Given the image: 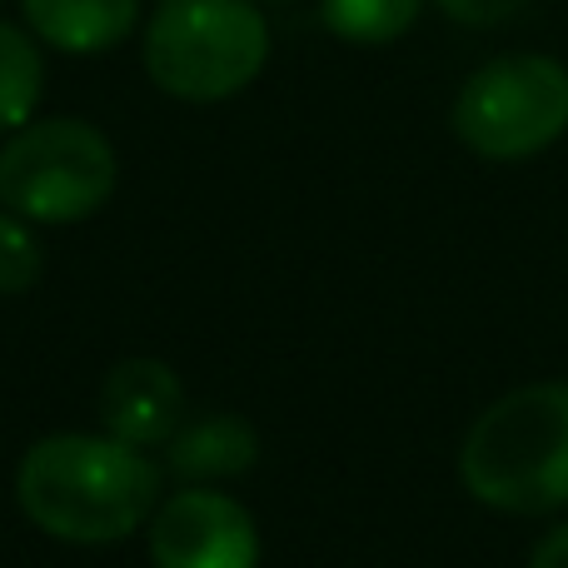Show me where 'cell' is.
<instances>
[{
  "instance_id": "6da1fadb",
  "label": "cell",
  "mask_w": 568,
  "mask_h": 568,
  "mask_svg": "<svg viewBox=\"0 0 568 568\" xmlns=\"http://www.w3.org/2000/svg\"><path fill=\"white\" fill-rule=\"evenodd\" d=\"M16 504L55 544H120L160 509V469L115 434H50L20 459Z\"/></svg>"
},
{
  "instance_id": "9a60e30c",
  "label": "cell",
  "mask_w": 568,
  "mask_h": 568,
  "mask_svg": "<svg viewBox=\"0 0 568 568\" xmlns=\"http://www.w3.org/2000/svg\"><path fill=\"white\" fill-rule=\"evenodd\" d=\"M0 6H6V0H0Z\"/></svg>"
},
{
  "instance_id": "5bb4252c",
  "label": "cell",
  "mask_w": 568,
  "mask_h": 568,
  "mask_svg": "<svg viewBox=\"0 0 568 568\" xmlns=\"http://www.w3.org/2000/svg\"><path fill=\"white\" fill-rule=\"evenodd\" d=\"M529 568H568V519L554 524V529L529 549Z\"/></svg>"
},
{
  "instance_id": "4fadbf2b",
  "label": "cell",
  "mask_w": 568,
  "mask_h": 568,
  "mask_svg": "<svg viewBox=\"0 0 568 568\" xmlns=\"http://www.w3.org/2000/svg\"><path fill=\"white\" fill-rule=\"evenodd\" d=\"M454 26H469V30H494V26H509L529 0H434Z\"/></svg>"
},
{
  "instance_id": "ba28073f",
  "label": "cell",
  "mask_w": 568,
  "mask_h": 568,
  "mask_svg": "<svg viewBox=\"0 0 568 568\" xmlns=\"http://www.w3.org/2000/svg\"><path fill=\"white\" fill-rule=\"evenodd\" d=\"M20 20L60 55H105L145 26V10L140 0H20Z\"/></svg>"
},
{
  "instance_id": "2e32d148",
  "label": "cell",
  "mask_w": 568,
  "mask_h": 568,
  "mask_svg": "<svg viewBox=\"0 0 568 568\" xmlns=\"http://www.w3.org/2000/svg\"><path fill=\"white\" fill-rule=\"evenodd\" d=\"M275 6H280V0H275Z\"/></svg>"
},
{
  "instance_id": "9c48e42d",
  "label": "cell",
  "mask_w": 568,
  "mask_h": 568,
  "mask_svg": "<svg viewBox=\"0 0 568 568\" xmlns=\"http://www.w3.org/2000/svg\"><path fill=\"white\" fill-rule=\"evenodd\" d=\"M260 459V434L245 414H200L175 429L165 444V464L180 484H220L250 474Z\"/></svg>"
},
{
  "instance_id": "8992f818",
  "label": "cell",
  "mask_w": 568,
  "mask_h": 568,
  "mask_svg": "<svg viewBox=\"0 0 568 568\" xmlns=\"http://www.w3.org/2000/svg\"><path fill=\"white\" fill-rule=\"evenodd\" d=\"M155 568H260L255 514L215 484H185L145 524Z\"/></svg>"
},
{
  "instance_id": "277c9868",
  "label": "cell",
  "mask_w": 568,
  "mask_h": 568,
  "mask_svg": "<svg viewBox=\"0 0 568 568\" xmlns=\"http://www.w3.org/2000/svg\"><path fill=\"white\" fill-rule=\"evenodd\" d=\"M120 185V155L90 120H26L0 145V205L30 225L90 220Z\"/></svg>"
},
{
  "instance_id": "52a82bcc",
  "label": "cell",
  "mask_w": 568,
  "mask_h": 568,
  "mask_svg": "<svg viewBox=\"0 0 568 568\" xmlns=\"http://www.w3.org/2000/svg\"><path fill=\"white\" fill-rule=\"evenodd\" d=\"M185 384L165 359H120L100 384V424L135 449H165L185 424Z\"/></svg>"
},
{
  "instance_id": "3957f363",
  "label": "cell",
  "mask_w": 568,
  "mask_h": 568,
  "mask_svg": "<svg viewBox=\"0 0 568 568\" xmlns=\"http://www.w3.org/2000/svg\"><path fill=\"white\" fill-rule=\"evenodd\" d=\"M140 60L155 90L185 105H220L270 65L260 0H155L140 26Z\"/></svg>"
},
{
  "instance_id": "8fae6325",
  "label": "cell",
  "mask_w": 568,
  "mask_h": 568,
  "mask_svg": "<svg viewBox=\"0 0 568 568\" xmlns=\"http://www.w3.org/2000/svg\"><path fill=\"white\" fill-rule=\"evenodd\" d=\"M419 10L424 0H324L320 16L349 45H394L399 36H409Z\"/></svg>"
},
{
  "instance_id": "30bf717a",
  "label": "cell",
  "mask_w": 568,
  "mask_h": 568,
  "mask_svg": "<svg viewBox=\"0 0 568 568\" xmlns=\"http://www.w3.org/2000/svg\"><path fill=\"white\" fill-rule=\"evenodd\" d=\"M45 95V45L16 20H0V140L16 135Z\"/></svg>"
},
{
  "instance_id": "7c38bea8",
  "label": "cell",
  "mask_w": 568,
  "mask_h": 568,
  "mask_svg": "<svg viewBox=\"0 0 568 568\" xmlns=\"http://www.w3.org/2000/svg\"><path fill=\"white\" fill-rule=\"evenodd\" d=\"M40 270H45V250H40L36 225L0 205V300L36 290Z\"/></svg>"
},
{
  "instance_id": "5b68a950",
  "label": "cell",
  "mask_w": 568,
  "mask_h": 568,
  "mask_svg": "<svg viewBox=\"0 0 568 568\" xmlns=\"http://www.w3.org/2000/svg\"><path fill=\"white\" fill-rule=\"evenodd\" d=\"M454 135L489 165H519L568 135V65L544 50H509L454 95Z\"/></svg>"
},
{
  "instance_id": "7a4b0ae2",
  "label": "cell",
  "mask_w": 568,
  "mask_h": 568,
  "mask_svg": "<svg viewBox=\"0 0 568 568\" xmlns=\"http://www.w3.org/2000/svg\"><path fill=\"white\" fill-rule=\"evenodd\" d=\"M459 484L509 519L568 514V379H534L499 394L459 444Z\"/></svg>"
}]
</instances>
